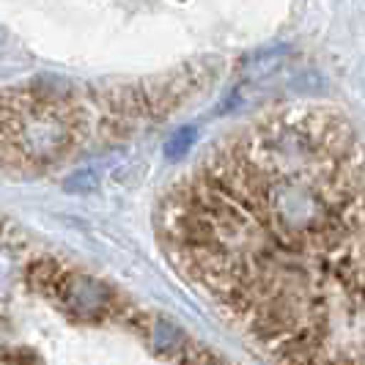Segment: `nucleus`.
I'll return each mask as SVG.
<instances>
[{
	"mask_svg": "<svg viewBox=\"0 0 365 365\" xmlns=\"http://www.w3.org/2000/svg\"><path fill=\"white\" fill-rule=\"evenodd\" d=\"M151 341H154L157 349L173 351V349H184V332L176 327V324L160 319V322H154V327H151Z\"/></svg>",
	"mask_w": 365,
	"mask_h": 365,
	"instance_id": "nucleus-2",
	"label": "nucleus"
},
{
	"mask_svg": "<svg viewBox=\"0 0 365 365\" xmlns=\"http://www.w3.org/2000/svg\"><path fill=\"white\" fill-rule=\"evenodd\" d=\"M69 138H72V132L63 121H58L53 115H44V113H36V115H31L19 124L17 146L25 148L31 157L47 160V157L61 154L69 143Z\"/></svg>",
	"mask_w": 365,
	"mask_h": 365,
	"instance_id": "nucleus-1",
	"label": "nucleus"
},
{
	"mask_svg": "<svg viewBox=\"0 0 365 365\" xmlns=\"http://www.w3.org/2000/svg\"><path fill=\"white\" fill-rule=\"evenodd\" d=\"M192 140H195V129H179L170 140H168V146H165V154L170 157V160H179L187 148L192 146Z\"/></svg>",
	"mask_w": 365,
	"mask_h": 365,
	"instance_id": "nucleus-3",
	"label": "nucleus"
},
{
	"mask_svg": "<svg viewBox=\"0 0 365 365\" xmlns=\"http://www.w3.org/2000/svg\"><path fill=\"white\" fill-rule=\"evenodd\" d=\"M0 365H22L19 360H14L11 354H0Z\"/></svg>",
	"mask_w": 365,
	"mask_h": 365,
	"instance_id": "nucleus-4",
	"label": "nucleus"
}]
</instances>
